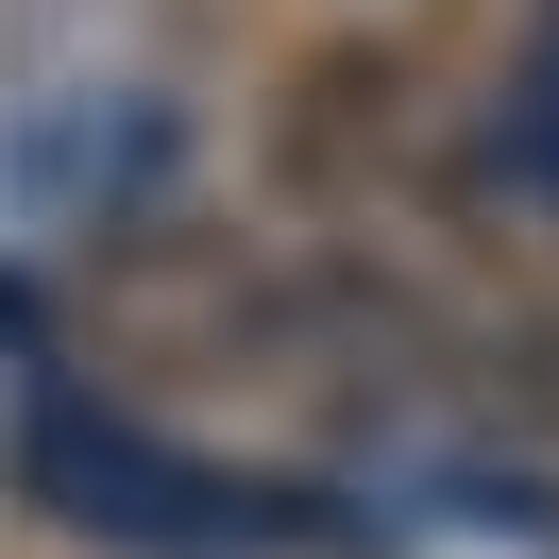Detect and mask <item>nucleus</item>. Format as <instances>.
<instances>
[{
    "label": "nucleus",
    "instance_id": "f257e3e1",
    "mask_svg": "<svg viewBox=\"0 0 559 559\" xmlns=\"http://www.w3.org/2000/svg\"><path fill=\"white\" fill-rule=\"evenodd\" d=\"M525 170L559 187V51H543V85H525Z\"/></svg>",
    "mask_w": 559,
    "mask_h": 559
}]
</instances>
